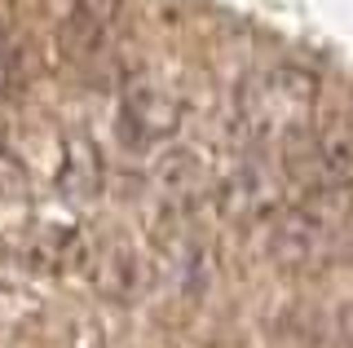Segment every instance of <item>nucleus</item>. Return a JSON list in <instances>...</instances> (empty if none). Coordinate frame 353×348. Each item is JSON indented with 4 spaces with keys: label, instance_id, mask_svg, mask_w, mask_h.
<instances>
[{
    "label": "nucleus",
    "instance_id": "1",
    "mask_svg": "<svg viewBox=\"0 0 353 348\" xmlns=\"http://www.w3.org/2000/svg\"><path fill=\"white\" fill-rule=\"evenodd\" d=\"M314 80L296 67H274L248 80L234 97V115H239V128L252 137H274L283 128L301 124L305 111L314 106Z\"/></svg>",
    "mask_w": 353,
    "mask_h": 348
},
{
    "label": "nucleus",
    "instance_id": "2",
    "mask_svg": "<svg viewBox=\"0 0 353 348\" xmlns=\"http://www.w3.org/2000/svg\"><path fill=\"white\" fill-rule=\"evenodd\" d=\"M176 119H181V106L168 89L141 80V84H128L124 102H119V137L128 146H154V141L172 137Z\"/></svg>",
    "mask_w": 353,
    "mask_h": 348
},
{
    "label": "nucleus",
    "instance_id": "3",
    "mask_svg": "<svg viewBox=\"0 0 353 348\" xmlns=\"http://www.w3.org/2000/svg\"><path fill=\"white\" fill-rule=\"evenodd\" d=\"M301 172L318 190H345L353 186V124L349 119H331L314 128L301 146Z\"/></svg>",
    "mask_w": 353,
    "mask_h": 348
},
{
    "label": "nucleus",
    "instance_id": "4",
    "mask_svg": "<svg viewBox=\"0 0 353 348\" xmlns=\"http://www.w3.org/2000/svg\"><path fill=\"white\" fill-rule=\"evenodd\" d=\"M124 0H71L62 27H58V49L66 62H93L110 45V31L119 23Z\"/></svg>",
    "mask_w": 353,
    "mask_h": 348
},
{
    "label": "nucleus",
    "instance_id": "5",
    "mask_svg": "<svg viewBox=\"0 0 353 348\" xmlns=\"http://www.w3.org/2000/svg\"><path fill=\"white\" fill-rule=\"evenodd\" d=\"M58 194L66 203H93L102 194V181H106V168H102V150L93 146L84 133H71L58 150Z\"/></svg>",
    "mask_w": 353,
    "mask_h": 348
},
{
    "label": "nucleus",
    "instance_id": "6",
    "mask_svg": "<svg viewBox=\"0 0 353 348\" xmlns=\"http://www.w3.org/2000/svg\"><path fill=\"white\" fill-rule=\"evenodd\" d=\"M27 256L44 274H71V269L88 265V238H84V230H75V225H44V230L31 238Z\"/></svg>",
    "mask_w": 353,
    "mask_h": 348
},
{
    "label": "nucleus",
    "instance_id": "7",
    "mask_svg": "<svg viewBox=\"0 0 353 348\" xmlns=\"http://www.w3.org/2000/svg\"><path fill=\"white\" fill-rule=\"evenodd\" d=\"M27 89V53L18 40L0 45V97H18Z\"/></svg>",
    "mask_w": 353,
    "mask_h": 348
},
{
    "label": "nucleus",
    "instance_id": "8",
    "mask_svg": "<svg viewBox=\"0 0 353 348\" xmlns=\"http://www.w3.org/2000/svg\"><path fill=\"white\" fill-rule=\"evenodd\" d=\"M27 190H31L27 163H22V159L14 155V146L0 137V199H22Z\"/></svg>",
    "mask_w": 353,
    "mask_h": 348
},
{
    "label": "nucleus",
    "instance_id": "9",
    "mask_svg": "<svg viewBox=\"0 0 353 348\" xmlns=\"http://www.w3.org/2000/svg\"><path fill=\"white\" fill-rule=\"evenodd\" d=\"M194 177H199V163H194L190 150H172V155L159 159V181L168 190H190Z\"/></svg>",
    "mask_w": 353,
    "mask_h": 348
},
{
    "label": "nucleus",
    "instance_id": "10",
    "mask_svg": "<svg viewBox=\"0 0 353 348\" xmlns=\"http://www.w3.org/2000/svg\"><path fill=\"white\" fill-rule=\"evenodd\" d=\"M331 331H336L340 348H353V296L336 304V313H331Z\"/></svg>",
    "mask_w": 353,
    "mask_h": 348
}]
</instances>
